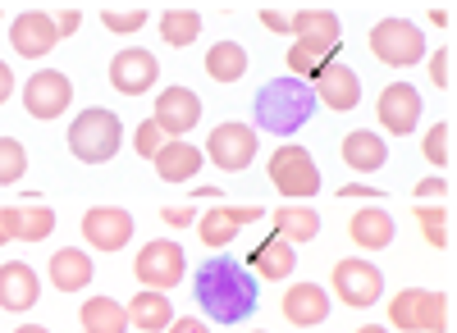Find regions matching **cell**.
<instances>
[{
  "instance_id": "obj_1",
  "label": "cell",
  "mask_w": 457,
  "mask_h": 333,
  "mask_svg": "<svg viewBox=\"0 0 457 333\" xmlns=\"http://www.w3.org/2000/svg\"><path fill=\"white\" fill-rule=\"evenodd\" d=\"M197 306L215 320V324H238L256 311V279L243 270V261L234 256H211L197 270Z\"/></svg>"
},
{
  "instance_id": "obj_2",
  "label": "cell",
  "mask_w": 457,
  "mask_h": 333,
  "mask_svg": "<svg viewBox=\"0 0 457 333\" xmlns=\"http://www.w3.org/2000/svg\"><path fill=\"white\" fill-rule=\"evenodd\" d=\"M252 115L261 133H297L316 115V92L312 83H297V78H270L256 96H252Z\"/></svg>"
},
{
  "instance_id": "obj_3",
  "label": "cell",
  "mask_w": 457,
  "mask_h": 333,
  "mask_svg": "<svg viewBox=\"0 0 457 333\" xmlns=\"http://www.w3.org/2000/svg\"><path fill=\"white\" fill-rule=\"evenodd\" d=\"M120 142H124L120 115H114V110H101V105H87L83 115L73 119V128H69V151L79 156L83 165L114 160V156H120Z\"/></svg>"
},
{
  "instance_id": "obj_4",
  "label": "cell",
  "mask_w": 457,
  "mask_h": 333,
  "mask_svg": "<svg viewBox=\"0 0 457 333\" xmlns=\"http://www.w3.org/2000/svg\"><path fill=\"white\" fill-rule=\"evenodd\" d=\"M389 324L398 333H448V297L430 288H403L398 297L389 302Z\"/></svg>"
},
{
  "instance_id": "obj_5",
  "label": "cell",
  "mask_w": 457,
  "mask_h": 333,
  "mask_svg": "<svg viewBox=\"0 0 457 333\" xmlns=\"http://www.w3.org/2000/svg\"><path fill=\"white\" fill-rule=\"evenodd\" d=\"M270 183H275V192L288 197V201H307L320 192V169L312 160L307 146H297V142H284L279 151L270 156Z\"/></svg>"
},
{
  "instance_id": "obj_6",
  "label": "cell",
  "mask_w": 457,
  "mask_h": 333,
  "mask_svg": "<svg viewBox=\"0 0 457 333\" xmlns=\"http://www.w3.org/2000/svg\"><path fill=\"white\" fill-rule=\"evenodd\" d=\"M370 55L389 69H407L416 60H426V37L407 19H379L370 28Z\"/></svg>"
},
{
  "instance_id": "obj_7",
  "label": "cell",
  "mask_w": 457,
  "mask_h": 333,
  "mask_svg": "<svg viewBox=\"0 0 457 333\" xmlns=\"http://www.w3.org/2000/svg\"><path fill=\"white\" fill-rule=\"evenodd\" d=\"M329 288H334V297H338L343 306L366 311V306H375L379 297H385V274H379L370 261H357V256H348V261L334 265Z\"/></svg>"
},
{
  "instance_id": "obj_8",
  "label": "cell",
  "mask_w": 457,
  "mask_h": 333,
  "mask_svg": "<svg viewBox=\"0 0 457 333\" xmlns=\"http://www.w3.org/2000/svg\"><path fill=\"white\" fill-rule=\"evenodd\" d=\"M69 101H73V83L64 78L60 69H37L32 78H28V87H23V105H28V115L32 119H60L64 110H69Z\"/></svg>"
},
{
  "instance_id": "obj_9",
  "label": "cell",
  "mask_w": 457,
  "mask_h": 333,
  "mask_svg": "<svg viewBox=\"0 0 457 333\" xmlns=\"http://www.w3.org/2000/svg\"><path fill=\"white\" fill-rule=\"evenodd\" d=\"M133 274L142 279V288L151 292H170L183 283V251L179 242H146L133 261Z\"/></svg>"
},
{
  "instance_id": "obj_10",
  "label": "cell",
  "mask_w": 457,
  "mask_h": 333,
  "mask_svg": "<svg viewBox=\"0 0 457 333\" xmlns=\"http://www.w3.org/2000/svg\"><path fill=\"white\" fill-rule=\"evenodd\" d=\"M215 160V169H228V174H243L252 160H256V128L247 124H220L211 137H206V151Z\"/></svg>"
},
{
  "instance_id": "obj_11",
  "label": "cell",
  "mask_w": 457,
  "mask_h": 333,
  "mask_svg": "<svg viewBox=\"0 0 457 333\" xmlns=\"http://www.w3.org/2000/svg\"><path fill=\"white\" fill-rule=\"evenodd\" d=\"M151 119L170 142H183V133H193L202 124V96L193 87H165L156 96V115Z\"/></svg>"
},
{
  "instance_id": "obj_12",
  "label": "cell",
  "mask_w": 457,
  "mask_h": 333,
  "mask_svg": "<svg viewBox=\"0 0 457 333\" xmlns=\"http://www.w3.org/2000/svg\"><path fill=\"white\" fill-rule=\"evenodd\" d=\"M338 37H343V28H338L334 10H297L293 14V46H302L316 60H334Z\"/></svg>"
},
{
  "instance_id": "obj_13",
  "label": "cell",
  "mask_w": 457,
  "mask_h": 333,
  "mask_svg": "<svg viewBox=\"0 0 457 333\" xmlns=\"http://www.w3.org/2000/svg\"><path fill=\"white\" fill-rule=\"evenodd\" d=\"M375 119H379L385 133L407 137L416 124H421V92H416L411 83H389L375 101Z\"/></svg>"
},
{
  "instance_id": "obj_14",
  "label": "cell",
  "mask_w": 457,
  "mask_h": 333,
  "mask_svg": "<svg viewBox=\"0 0 457 333\" xmlns=\"http://www.w3.org/2000/svg\"><path fill=\"white\" fill-rule=\"evenodd\" d=\"M55 42H60V28H55V19L46 10H23L10 23V46L23 60H46L55 51Z\"/></svg>"
},
{
  "instance_id": "obj_15",
  "label": "cell",
  "mask_w": 457,
  "mask_h": 333,
  "mask_svg": "<svg viewBox=\"0 0 457 333\" xmlns=\"http://www.w3.org/2000/svg\"><path fill=\"white\" fill-rule=\"evenodd\" d=\"M156 78H161V60L142 46H129L110 60V87L120 96H142L146 87H156Z\"/></svg>"
},
{
  "instance_id": "obj_16",
  "label": "cell",
  "mask_w": 457,
  "mask_h": 333,
  "mask_svg": "<svg viewBox=\"0 0 457 333\" xmlns=\"http://www.w3.org/2000/svg\"><path fill=\"white\" fill-rule=\"evenodd\" d=\"M83 242L96 251H120L133 242V215L124 206H92L83 215Z\"/></svg>"
},
{
  "instance_id": "obj_17",
  "label": "cell",
  "mask_w": 457,
  "mask_h": 333,
  "mask_svg": "<svg viewBox=\"0 0 457 333\" xmlns=\"http://www.w3.org/2000/svg\"><path fill=\"white\" fill-rule=\"evenodd\" d=\"M265 210L261 206H215L197 219V233L206 247H224V242H234L243 224H261Z\"/></svg>"
},
{
  "instance_id": "obj_18",
  "label": "cell",
  "mask_w": 457,
  "mask_h": 333,
  "mask_svg": "<svg viewBox=\"0 0 457 333\" xmlns=\"http://www.w3.org/2000/svg\"><path fill=\"white\" fill-rule=\"evenodd\" d=\"M37 297H42V283H37L32 265H23V261H5V265H0V311L23 315V311L37 306Z\"/></svg>"
},
{
  "instance_id": "obj_19",
  "label": "cell",
  "mask_w": 457,
  "mask_h": 333,
  "mask_svg": "<svg viewBox=\"0 0 457 333\" xmlns=\"http://www.w3.org/2000/svg\"><path fill=\"white\" fill-rule=\"evenodd\" d=\"M312 92H316V105H325V110H357V101H361V78L348 69V64H329L320 78L312 83Z\"/></svg>"
},
{
  "instance_id": "obj_20",
  "label": "cell",
  "mask_w": 457,
  "mask_h": 333,
  "mask_svg": "<svg viewBox=\"0 0 457 333\" xmlns=\"http://www.w3.org/2000/svg\"><path fill=\"white\" fill-rule=\"evenodd\" d=\"M284 320L297 329H316L320 320H329V292L320 283H293L284 292Z\"/></svg>"
},
{
  "instance_id": "obj_21",
  "label": "cell",
  "mask_w": 457,
  "mask_h": 333,
  "mask_svg": "<svg viewBox=\"0 0 457 333\" xmlns=\"http://www.w3.org/2000/svg\"><path fill=\"white\" fill-rule=\"evenodd\" d=\"M0 224L14 242H46L55 229V210L51 206H0Z\"/></svg>"
},
{
  "instance_id": "obj_22",
  "label": "cell",
  "mask_w": 457,
  "mask_h": 333,
  "mask_svg": "<svg viewBox=\"0 0 457 333\" xmlns=\"http://www.w3.org/2000/svg\"><path fill=\"white\" fill-rule=\"evenodd\" d=\"M338 156H343V165H348L353 174H370V169H385V160H389V146H385V137H379V133L353 128V133H343Z\"/></svg>"
},
{
  "instance_id": "obj_23",
  "label": "cell",
  "mask_w": 457,
  "mask_h": 333,
  "mask_svg": "<svg viewBox=\"0 0 457 333\" xmlns=\"http://www.w3.org/2000/svg\"><path fill=\"white\" fill-rule=\"evenodd\" d=\"M348 238L353 247L361 251H385L394 242V215L379 210V206H361L353 219H348Z\"/></svg>"
},
{
  "instance_id": "obj_24",
  "label": "cell",
  "mask_w": 457,
  "mask_h": 333,
  "mask_svg": "<svg viewBox=\"0 0 457 333\" xmlns=\"http://www.w3.org/2000/svg\"><path fill=\"white\" fill-rule=\"evenodd\" d=\"M124 311H129V324H133L137 333H165V329L174 324L170 297H165V292H151V288H142Z\"/></svg>"
},
{
  "instance_id": "obj_25",
  "label": "cell",
  "mask_w": 457,
  "mask_h": 333,
  "mask_svg": "<svg viewBox=\"0 0 457 333\" xmlns=\"http://www.w3.org/2000/svg\"><path fill=\"white\" fill-rule=\"evenodd\" d=\"M202 146H193V142H165L161 146V156L156 160H151V165H156V174L165 178V183H187V178H197V169H202Z\"/></svg>"
},
{
  "instance_id": "obj_26",
  "label": "cell",
  "mask_w": 457,
  "mask_h": 333,
  "mask_svg": "<svg viewBox=\"0 0 457 333\" xmlns=\"http://www.w3.org/2000/svg\"><path fill=\"white\" fill-rule=\"evenodd\" d=\"M270 224H275V238L293 247V242H312L320 233V215L312 206H279L270 215Z\"/></svg>"
},
{
  "instance_id": "obj_27",
  "label": "cell",
  "mask_w": 457,
  "mask_h": 333,
  "mask_svg": "<svg viewBox=\"0 0 457 333\" xmlns=\"http://www.w3.org/2000/svg\"><path fill=\"white\" fill-rule=\"evenodd\" d=\"M46 274H51V283H55L60 292H79V288L92 283V256L64 247V251L51 256V270H46Z\"/></svg>"
},
{
  "instance_id": "obj_28",
  "label": "cell",
  "mask_w": 457,
  "mask_h": 333,
  "mask_svg": "<svg viewBox=\"0 0 457 333\" xmlns=\"http://www.w3.org/2000/svg\"><path fill=\"white\" fill-rule=\"evenodd\" d=\"M293 265H297V251L288 247V242H279L275 233L265 238L256 251H252V270H256V279H293Z\"/></svg>"
},
{
  "instance_id": "obj_29",
  "label": "cell",
  "mask_w": 457,
  "mask_h": 333,
  "mask_svg": "<svg viewBox=\"0 0 457 333\" xmlns=\"http://www.w3.org/2000/svg\"><path fill=\"white\" fill-rule=\"evenodd\" d=\"M83 333H129V311L110 297H87L79 311Z\"/></svg>"
},
{
  "instance_id": "obj_30",
  "label": "cell",
  "mask_w": 457,
  "mask_h": 333,
  "mask_svg": "<svg viewBox=\"0 0 457 333\" xmlns=\"http://www.w3.org/2000/svg\"><path fill=\"white\" fill-rule=\"evenodd\" d=\"M206 73L215 83H238L243 73H247V51L238 42H215L206 51Z\"/></svg>"
},
{
  "instance_id": "obj_31",
  "label": "cell",
  "mask_w": 457,
  "mask_h": 333,
  "mask_svg": "<svg viewBox=\"0 0 457 333\" xmlns=\"http://www.w3.org/2000/svg\"><path fill=\"white\" fill-rule=\"evenodd\" d=\"M161 37H165V46H193L197 37H202V14L197 10H165L161 14Z\"/></svg>"
},
{
  "instance_id": "obj_32",
  "label": "cell",
  "mask_w": 457,
  "mask_h": 333,
  "mask_svg": "<svg viewBox=\"0 0 457 333\" xmlns=\"http://www.w3.org/2000/svg\"><path fill=\"white\" fill-rule=\"evenodd\" d=\"M416 215V224H421V233H426V242L435 247V251H448V219H453V210L448 206H416L411 210Z\"/></svg>"
},
{
  "instance_id": "obj_33",
  "label": "cell",
  "mask_w": 457,
  "mask_h": 333,
  "mask_svg": "<svg viewBox=\"0 0 457 333\" xmlns=\"http://www.w3.org/2000/svg\"><path fill=\"white\" fill-rule=\"evenodd\" d=\"M28 169V151L19 137H0V188H14Z\"/></svg>"
},
{
  "instance_id": "obj_34",
  "label": "cell",
  "mask_w": 457,
  "mask_h": 333,
  "mask_svg": "<svg viewBox=\"0 0 457 333\" xmlns=\"http://www.w3.org/2000/svg\"><path fill=\"white\" fill-rule=\"evenodd\" d=\"M421 151H426V160L435 169H448L453 165V124H435L426 133V142H421Z\"/></svg>"
},
{
  "instance_id": "obj_35",
  "label": "cell",
  "mask_w": 457,
  "mask_h": 333,
  "mask_svg": "<svg viewBox=\"0 0 457 333\" xmlns=\"http://www.w3.org/2000/svg\"><path fill=\"white\" fill-rule=\"evenodd\" d=\"M101 23H105V32L129 37V32L146 28V5H133V10H114V5H105V10H101Z\"/></svg>"
},
{
  "instance_id": "obj_36",
  "label": "cell",
  "mask_w": 457,
  "mask_h": 333,
  "mask_svg": "<svg viewBox=\"0 0 457 333\" xmlns=\"http://www.w3.org/2000/svg\"><path fill=\"white\" fill-rule=\"evenodd\" d=\"M165 142H170V137L156 128V119H142V124H137V133H133V146H137V156H142V160H156Z\"/></svg>"
},
{
  "instance_id": "obj_37",
  "label": "cell",
  "mask_w": 457,
  "mask_h": 333,
  "mask_svg": "<svg viewBox=\"0 0 457 333\" xmlns=\"http://www.w3.org/2000/svg\"><path fill=\"white\" fill-rule=\"evenodd\" d=\"M430 83L439 92H453V51H435L430 55Z\"/></svg>"
},
{
  "instance_id": "obj_38",
  "label": "cell",
  "mask_w": 457,
  "mask_h": 333,
  "mask_svg": "<svg viewBox=\"0 0 457 333\" xmlns=\"http://www.w3.org/2000/svg\"><path fill=\"white\" fill-rule=\"evenodd\" d=\"M161 219H165V224H174V229H187V224H197V210L193 206H165Z\"/></svg>"
},
{
  "instance_id": "obj_39",
  "label": "cell",
  "mask_w": 457,
  "mask_h": 333,
  "mask_svg": "<svg viewBox=\"0 0 457 333\" xmlns=\"http://www.w3.org/2000/svg\"><path fill=\"white\" fill-rule=\"evenodd\" d=\"M256 19H261L265 28H270V32H284V37H293V14H279V10H270V5H265Z\"/></svg>"
},
{
  "instance_id": "obj_40",
  "label": "cell",
  "mask_w": 457,
  "mask_h": 333,
  "mask_svg": "<svg viewBox=\"0 0 457 333\" xmlns=\"http://www.w3.org/2000/svg\"><path fill=\"white\" fill-rule=\"evenodd\" d=\"M416 197H421V201H430V197H448V178H421V183H416Z\"/></svg>"
},
{
  "instance_id": "obj_41",
  "label": "cell",
  "mask_w": 457,
  "mask_h": 333,
  "mask_svg": "<svg viewBox=\"0 0 457 333\" xmlns=\"http://www.w3.org/2000/svg\"><path fill=\"white\" fill-rule=\"evenodd\" d=\"M79 23H83V10L79 5H69L60 19H55V28H60V37H73V32H79Z\"/></svg>"
},
{
  "instance_id": "obj_42",
  "label": "cell",
  "mask_w": 457,
  "mask_h": 333,
  "mask_svg": "<svg viewBox=\"0 0 457 333\" xmlns=\"http://www.w3.org/2000/svg\"><path fill=\"white\" fill-rule=\"evenodd\" d=\"M338 197L361 201V197H379V188H375V183H348V188H338Z\"/></svg>"
},
{
  "instance_id": "obj_43",
  "label": "cell",
  "mask_w": 457,
  "mask_h": 333,
  "mask_svg": "<svg viewBox=\"0 0 457 333\" xmlns=\"http://www.w3.org/2000/svg\"><path fill=\"white\" fill-rule=\"evenodd\" d=\"M14 96V69L5 64V60H0V105H5Z\"/></svg>"
},
{
  "instance_id": "obj_44",
  "label": "cell",
  "mask_w": 457,
  "mask_h": 333,
  "mask_svg": "<svg viewBox=\"0 0 457 333\" xmlns=\"http://www.w3.org/2000/svg\"><path fill=\"white\" fill-rule=\"evenodd\" d=\"M165 333H211V329H206L202 320H187V315H183V320H174Z\"/></svg>"
},
{
  "instance_id": "obj_45",
  "label": "cell",
  "mask_w": 457,
  "mask_h": 333,
  "mask_svg": "<svg viewBox=\"0 0 457 333\" xmlns=\"http://www.w3.org/2000/svg\"><path fill=\"white\" fill-rule=\"evenodd\" d=\"M430 23H435V28H448V23H453V10H448V5H435V10H430Z\"/></svg>"
},
{
  "instance_id": "obj_46",
  "label": "cell",
  "mask_w": 457,
  "mask_h": 333,
  "mask_svg": "<svg viewBox=\"0 0 457 333\" xmlns=\"http://www.w3.org/2000/svg\"><path fill=\"white\" fill-rule=\"evenodd\" d=\"M14 333H51V329H42V324H19Z\"/></svg>"
},
{
  "instance_id": "obj_47",
  "label": "cell",
  "mask_w": 457,
  "mask_h": 333,
  "mask_svg": "<svg viewBox=\"0 0 457 333\" xmlns=\"http://www.w3.org/2000/svg\"><path fill=\"white\" fill-rule=\"evenodd\" d=\"M357 333H389V329H379V324H361Z\"/></svg>"
},
{
  "instance_id": "obj_48",
  "label": "cell",
  "mask_w": 457,
  "mask_h": 333,
  "mask_svg": "<svg viewBox=\"0 0 457 333\" xmlns=\"http://www.w3.org/2000/svg\"><path fill=\"white\" fill-rule=\"evenodd\" d=\"M5 242H14V238H10V233H5V224H0V247H5Z\"/></svg>"
},
{
  "instance_id": "obj_49",
  "label": "cell",
  "mask_w": 457,
  "mask_h": 333,
  "mask_svg": "<svg viewBox=\"0 0 457 333\" xmlns=\"http://www.w3.org/2000/svg\"><path fill=\"white\" fill-rule=\"evenodd\" d=\"M256 333H265V329H256Z\"/></svg>"
}]
</instances>
